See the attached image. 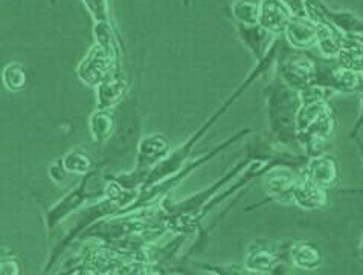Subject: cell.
Wrapping results in <instances>:
<instances>
[{
  "label": "cell",
  "instance_id": "cell-1",
  "mask_svg": "<svg viewBox=\"0 0 363 275\" xmlns=\"http://www.w3.org/2000/svg\"><path fill=\"white\" fill-rule=\"evenodd\" d=\"M336 119L328 101L301 104L296 121V142L304 150L307 158H313L324 153L325 146L335 135Z\"/></svg>",
  "mask_w": 363,
  "mask_h": 275
},
{
  "label": "cell",
  "instance_id": "cell-2",
  "mask_svg": "<svg viewBox=\"0 0 363 275\" xmlns=\"http://www.w3.org/2000/svg\"><path fill=\"white\" fill-rule=\"evenodd\" d=\"M301 107L299 94L279 80L267 90V118L270 135L281 144L296 141L295 121Z\"/></svg>",
  "mask_w": 363,
  "mask_h": 275
},
{
  "label": "cell",
  "instance_id": "cell-3",
  "mask_svg": "<svg viewBox=\"0 0 363 275\" xmlns=\"http://www.w3.org/2000/svg\"><path fill=\"white\" fill-rule=\"evenodd\" d=\"M278 53L277 66L282 83L298 94L313 83L318 58L307 54V50H298L290 45L289 48L282 46Z\"/></svg>",
  "mask_w": 363,
  "mask_h": 275
},
{
  "label": "cell",
  "instance_id": "cell-4",
  "mask_svg": "<svg viewBox=\"0 0 363 275\" xmlns=\"http://www.w3.org/2000/svg\"><path fill=\"white\" fill-rule=\"evenodd\" d=\"M118 57L110 54L107 49L95 43L89 49L86 57L79 61L77 75L83 85L96 87L110 72L118 68Z\"/></svg>",
  "mask_w": 363,
  "mask_h": 275
},
{
  "label": "cell",
  "instance_id": "cell-5",
  "mask_svg": "<svg viewBox=\"0 0 363 275\" xmlns=\"http://www.w3.org/2000/svg\"><path fill=\"white\" fill-rule=\"evenodd\" d=\"M302 168L294 170L289 166H277L267 171L266 176V193L270 200L281 205L294 203V191L298 180L302 176Z\"/></svg>",
  "mask_w": 363,
  "mask_h": 275
},
{
  "label": "cell",
  "instance_id": "cell-6",
  "mask_svg": "<svg viewBox=\"0 0 363 275\" xmlns=\"http://www.w3.org/2000/svg\"><path fill=\"white\" fill-rule=\"evenodd\" d=\"M289 248L278 252L272 244H254L246 254L245 268L247 272L254 274H274L279 269L284 259H289Z\"/></svg>",
  "mask_w": 363,
  "mask_h": 275
},
{
  "label": "cell",
  "instance_id": "cell-7",
  "mask_svg": "<svg viewBox=\"0 0 363 275\" xmlns=\"http://www.w3.org/2000/svg\"><path fill=\"white\" fill-rule=\"evenodd\" d=\"M94 178L95 173H89L86 180H83L74 191H70L65 199L55 203V205L48 211L46 222L49 230H54L60 222L67 217L70 212L78 210L90 198V182H92Z\"/></svg>",
  "mask_w": 363,
  "mask_h": 275
},
{
  "label": "cell",
  "instance_id": "cell-8",
  "mask_svg": "<svg viewBox=\"0 0 363 275\" xmlns=\"http://www.w3.org/2000/svg\"><path fill=\"white\" fill-rule=\"evenodd\" d=\"M302 171L307 179L325 190L331 188L339 179L337 159L328 153H320L318 156L308 158Z\"/></svg>",
  "mask_w": 363,
  "mask_h": 275
},
{
  "label": "cell",
  "instance_id": "cell-9",
  "mask_svg": "<svg viewBox=\"0 0 363 275\" xmlns=\"http://www.w3.org/2000/svg\"><path fill=\"white\" fill-rule=\"evenodd\" d=\"M168 151H169V142L162 135H151L144 138L139 142V147H138L135 171H138L144 179V175L148 170L157 166L160 161L168 156Z\"/></svg>",
  "mask_w": 363,
  "mask_h": 275
},
{
  "label": "cell",
  "instance_id": "cell-10",
  "mask_svg": "<svg viewBox=\"0 0 363 275\" xmlns=\"http://www.w3.org/2000/svg\"><path fill=\"white\" fill-rule=\"evenodd\" d=\"M96 89V109L98 110H110L115 107L121 99L124 98L128 89V81L125 75L116 68L113 72H110Z\"/></svg>",
  "mask_w": 363,
  "mask_h": 275
},
{
  "label": "cell",
  "instance_id": "cell-11",
  "mask_svg": "<svg viewBox=\"0 0 363 275\" xmlns=\"http://www.w3.org/2000/svg\"><path fill=\"white\" fill-rule=\"evenodd\" d=\"M291 17L294 16H291L290 9L281 0H261L258 25L275 37L286 33Z\"/></svg>",
  "mask_w": 363,
  "mask_h": 275
},
{
  "label": "cell",
  "instance_id": "cell-12",
  "mask_svg": "<svg viewBox=\"0 0 363 275\" xmlns=\"http://www.w3.org/2000/svg\"><path fill=\"white\" fill-rule=\"evenodd\" d=\"M328 190L316 185L302 173L294 191V205L306 211L324 210L328 205Z\"/></svg>",
  "mask_w": 363,
  "mask_h": 275
},
{
  "label": "cell",
  "instance_id": "cell-13",
  "mask_svg": "<svg viewBox=\"0 0 363 275\" xmlns=\"http://www.w3.org/2000/svg\"><path fill=\"white\" fill-rule=\"evenodd\" d=\"M284 36L294 49L308 50L316 46L318 26L307 17H291Z\"/></svg>",
  "mask_w": 363,
  "mask_h": 275
},
{
  "label": "cell",
  "instance_id": "cell-14",
  "mask_svg": "<svg viewBox=\"0 0 363 275\" xmlns=\"http://www.w3.org/2000/svg\"><path fill=\"white\" fill-rule=\"evenodd\" d=\"M289 261L296 269L316 271L324 263V256L313 242H295L289 248Z\"/></svg>",
  "mask_w": 363,
  "mask_h": 275
},
{
  "label": "cell",
  "instance_id": "cell-15",
  "mask_svg": "<svg viewBox=\"0 0 363 275\" xmlns=\"http://www.w3.org/2000/svg\"><path fill=\"white\" fill-rule=\"evenodd\" d=\"M238 34L243 40L246 48L250 50L252 55L255 57L257 61L264 60L269 54L270 48L275 43V36L270 34L263 26L254 25V26H246L238 23Z\"/></svg>",
  "mask_w": 363,
  "mask_h": 275
},
{
  "label": "cell",
  "instance_id": "cell-16",
  "mask_svg": "<svg viewBox=\"0 0 363 275\" xmlns=\"http://www.w3.org/2000/svg\"><path fill=\"white\" fill-rule=\"evenodd\" d=\"M320 14L325 20L337 28L344 36H363V20L350 11H335L330 9L322 0H316Z\"/></svg>",
  "mask_w": 363,
  "mask_h": 275
},
{
  "label": "cell",
  "instance_id": "cell-17",
  "mask_svg": "<svg viewBox=\"0 0 363 275\" xmlns=\"http://www.w3.org/2000/svg\"><path fill=\"white\" fill-rule=\"evenodd\" d=\"M337 65L348 70L363 74V38L362 36H345L336 57Z\"/></svg>",
  "mask_w": 363,
  "mask_h": 275
},
{
  "label": "cell",
  "instance_id": "cell-18",
  "mask_svg": "<svg viewBox=\"0 0 363 275\" xmlns=\"http://www.w3.org/2000/svg\"><path fill=\"white\" fill-rule=\"evenodd\" d=\"M316 26H318L316 48L319 49V53L330 60H336L345 36L342 34L337 28L333 26L328 20H324V22L318 23Z\"/></svg>",
  "mask_w": 363,
  "mask_h": 275
},
{
  "label": "cell",
  "instance_id": "cell-19",
  "mask_svg": "<svg viewBox=\"0 0 363 275\" xmlns=\"http://www.w3.org/2000/svg\"><path fill=\"white\" fill-rule=\"evenodd\" d=\"M115 126L113 115L108 110H98L94 112L89 118V130L92 135L94 142H104L108 139L110 134H112Z\"/></svg>",
  "mask_w": 363,
  "mask_h": 275
},
{
  "label": "cell",
  "instance_id": "cell-20",
  "mask_svg": "<svg viewBox=\"0 0 363 275\" xmlns=\"http://www.w3.org/2000/svg\"><path fill=\"white\" fill-rule=\"evenodd\" d=\"M261 0H235L230 6V14L237 20V23L254 26L259 20Z\"/></svg>",
  "mask_w": 363,
  "mask_h": 275
},
{
  "label": "cell",
  "instance_id": "cell-21",
  "mask_svg": "<svg viewBox=\"0 0 363 275\" xmlns=\"http://www.w3.org/2000/svg\"><path fill=\"white\" fill-rule=\"evenodd\" d=\"M63 167L67 173H72V175H89L94 168V161L87 153L72 150L66 153L62 159Z\"/></svg>",
  "mask_w": 363,
  "mask_h": 275
},
{
  "label": "cell",
  "instance_id": "cell-22",
  "mask_svg": "<svg viewBox=\"0 0 363 275\" xmlns=\"http://www.w3.org/2000/svg\"><path fill=\"white\" fill-rule=\"evenodd\" d=\"M94 34H95V40L99 46H103L104 49H107L110 54H113L115 57L119 58V48H118V42H116V36L115 31L110 25V22H101V23H95L94 28Z\"/></svg>",
  "mask_w": 363,
  "mask_h": 275
},
{
  "label": "cell",
  "instance_id": "cell-23",
  "mask_svg": "<svg viewBox=\"0 0 363 275\" xmlns=\"http://www.w3.org/2000/svg\"><path fill=\"white\" fill-rule=\"evenodd\" d=\"M4 85L8 90L11 92H20L25 89L26 85V69L20 63H11L8 65L2 72Z\"/></svg>",
  "mask_w": 363,
  "mask_h": 275
},
{
  "label": "cell",
  "instance_id": "cell-24",
  "mask_svg": "<svg viewBox=\"0 0 363 275\" xmlns=\"http://www.w3.org/2000/svg\"><path fill=\"white\" fill-rule=\"evenodd\" d=\"M84 6L95 20V23L110 22V8L108 0H83Z\"/></svg>",
  "mask_w": 363,
  "mask_h": 275
},
{
  "label": "cell",
  "instance_id": "cell-25",
  "mask_svg": "<svg viewBox=\"0 0 363 275\" xmlns=\"http://www.w3.org/2000/svg\"><path fill=\"white\" fill-rule=\"evenodd\" d=\"M0 274L2 275H17L20 274V263L14 257L0 259Z\"/></svg>",
  "mask_w": 363,
  "mask_h": 275
},
{
  "label": "cell",
  "instance_id": "cell-26",
  "mask_svg": "<svg viewBox=\"0 0 363 275\" xmlns=\"http://www.w3.org/2000/svg\"><path fill=\"white\" fill-rule=\"evenodd\" d=\"M294 17H307L306 13V0H281Z\"/></svg>",
  "mask_w": 363,
  "mask_h": 275
},
{
  "label": "cell",
  "instance_id": "cell-27",
  "mask_svg": "<svg viewBox=\"0 0 363 275\" xmlns=\"http://www.w3.org/2000/svg\"><path fill=\"white\" fill-rule=\"evenodd\" d=\"M66 175H67V171L65 170V167H63V162H62V161H60V162H55V164H54V166H50V168H49V176H50V179L55 180V182L63 180Z\"/></svg>",
  "mask_w": 363,
  "mask_h": 275
},
{
  "label": "cell",
  "instance_id": "cell-28",
  "mask_svg": "<svg viewBox=\"0 0 363 275\" xmlns=\"http://www.w3.org/2000/svg\"><path fill=\"white\" fill-rule=\"evenodd\" d=\"M363 129V92H362V106H360V114H359V118L356 121L354 127H352L351 130V138H356L359 131Z\"/></svg>",
  "mask_w": 363,
  "mask_h": 275
},
{
  "label": "cell",
  "instance_id": "cell-29",
  "mask_svg": "<svg viewBox=\"0 0 363 275\" xmlns=\"http://www.w3.org/2000/svg\"><path fill=\"white\" fill-rule=\"evenodd\" d=\"M359 254H360V257L363 259V237H362V240H360V244H359Z\"/></svg>",
  "mask_w": 363,
  "mask_h": 275
},
{
  "label": "cell",
  "instance_id": "cell-30",
  "mask_svg": "<svg viewBox=\"0 0 363 275\" xmlns=\"http://www.w3.org/2000/svg\"><path fill=\"white\" fill-rule=\"evenodd\" d=\"M359 150H360V155H362V158H363V144H362L360 141H359Z\"/></svg>",
  "mask_w": 363,
  "mask_h": 275
}]
</instances>
